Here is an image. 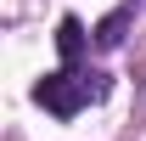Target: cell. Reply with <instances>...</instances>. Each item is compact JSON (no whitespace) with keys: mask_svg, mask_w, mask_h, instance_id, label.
Masks as SVG:
<instances>
[{"mask_svg":"<svg viewBox=\"0 0 146 141\" xmlns=\"http://www.w3.org/2000/svg\"><path fill=\"white\" fill-rule=\"evenodd\" d=\"M124 28H129V11H112V17L96 28V45H118V40H124Z\"/></svg>","mask_w":146,"mask_h":141,"instance_id":"obj_3","label":"cell"},{"mask_svg":"<svg viewBox=\"0 0 146 141\" xmlns=\"http://www.w3.org/2000/svg\"><path fill=\"white\" fill-rule=\"evenodd\" d=\"M84 45H90V34H84L79 17H62V23H56V51H62V62H79Z\"/></svg>","mask_w":146,"mask_h":141,"instance_id":"obj_2","label":"cell"},{"mask_svg":"<svg viewBox=\"0 0 146 141\" xmlns=\"http://www.w3.org/2000/svg\"><path fill=\"white\" fill-rule=\"evenodd\" d=\"M34 96H39V107H51L56 119H73L79 107H90V102L107 96V79L101 73H79V68H56V73H45L34 85Z\"/></svg>","mask_w":146,"mask_h":141,"instance_id":"obj_1","label":"cell"}]
</instances>
